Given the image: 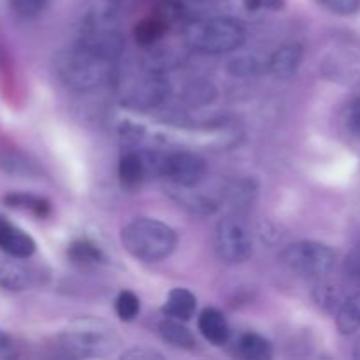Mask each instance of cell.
Wrapping results in <instances>:
<instances>
[{
    "label": "cell",
    "instance_id": "obj_1",
    "mask_svg": "<svg viewBox=\"0 0 360 360\" xmlns=\"http://www.w3.org/2000/svg\"><path fill=\"white\" fill-rule=\"evenodd\" d=\"M115 62L74 42L55 58V70L67 88L88 91L111 79Z\"/></svg>",
    "mask_w": 360,
    "mask_h": 360
},
{
    "label": "cell",
    "instance_id": "obj_2",
    "mask_svg": "<svg viewBox=\"0 0 360 360\" xmlns=\"http://www.w3.org/2000/svg\"><path fill=\"white\" fill-rule=\"evenodd\" d=\"M76 42L112 62L120 58L125 39L111 0H98L84 13Z\"/></svg>",
    "mask_w": 360,
    "mask_h": 360
},
{
    "label": "cell",
    "instance_id": "obj_3",
    "mask_svg": "<svg viewBox=\"0 0 360 360\" xmlns=\"http://www.w3.org/2000/svg\"><path fill=\"white\" fill-rule=\"evenodd\" d=\"M122 245L134 259L160 262L176 250L178 236L164 221L141 217L122 229Z\"/></svg>",
    "mask_w": 360,
    "mask_h": 360
},
{
    "label": "cell",
    "instance_id": "obj_4",
    "mask_svg": "<svg viewBox=\"0 0 360 360\" xmlns=\"http://www.w3.org/2000/svg\"><path fill=\"white\" fill-rule=\"evenodd\" d=\"M246 39L245 27L232 18L190 21L183 27V41L190 49L206 55H224L241 48Z\"/></svg>",
    "mask_w": 360,
    "mask_h": 360
},
{
    "label": "cell",
    "instance_id": "obj_5",
    "mask_svg": "<svg viewBox=\"0 0 360 360\" xmlns=\"http://www.w3.org/2000/svg\"><path fill=\"white\" fill-rule=\"evenodd\" d=\"M115 329L97 319H79L60 336V347L76 359L108 357L118 348Z\"/></svg>",
    "mask_w": 360,
    "mask_h": 360
},
{
    "label": "cell",
    "instance_id": "obj_6",
    "mask_svg": "<svg viewBox=\"0 0 360 360\" xmlns=\"http://www.w3.org/2000/svg\"><path fill=\"white\" fill-rule=\"evenodd\" d=\"M281 264L302 278L327 276L336 266V252L319 241H301L287 246L280 255Z\"/></svg>",
    "mask_w": 360,
    "mask_h": 360
},
{
    "label": "cell",
    "instance_id": "obj_7",
    "mask_svg": "<svg viewBox=\"0 0 360 360\" xmlns=\"http://www.w3.org/2000/svg\"><path fill=\"white\" fill-rule=\"evenodd\" d=\"M214 248L224 262H246L253 253V239L245 221L239 217L224 218L214 231Z\"/></svg>",
    "mask_w": 360,
    "mask_h": 360
},
{
    "label": "cell",
    "instance_id": "obj_8",
    "mask_svg": "<svg viewBox=\"0 0 360 360\" xmlns=\"http://www.w3.org/2000/svg\"><path fill=\"white\" fill-rule=\"evenodd\" d=\"M158 174L169 179L172 185L192 188L206 174V160L192 151H172L160 157Z\"/></svg>",
    "mask_w": 360,
    "mask_h": 360
},
{
    "label": "cell",
    "instance_id": "obj_9",
    "mask_svg": "<svg viewBox=\"0 0 360 360\" xmlns=\"http://www.w3.org/2000/svg\"><path fill=\"white\" fill-rule=\"evenodd\" d=\"M169 95H171V84L162 76V72H148L127 91L123 104L132 109L150 111L164 104Z\"/></svg>",
    "mask_w": 360,
    "mask_h": 360
},
{
    "label": "cell",
    "instance_id": "obj_10",
    "mask_svg": "<svg viewBox=\"0 0 360 360\" xmlns=\"http://www.w3.org/2000/svg\"><path fill=\"white\" fill-rule=\"evenodd\" d=\"M35 241L25 231L0 214V250L14 259H28L35 253Z\"/></svg>",
    "mask_w": 360,
    "mask_h": 360
},
{
    "label": "cell",
    "instance_id": "obj_11",
    "mask_svg": "<svg viewBox=\"0 0 360 360\" xmlns=\"http://www.w3.org/2000/svg\"><path fill=\"white\" fill-rule=\"evenodd\" d=\"M148 176H150V171H148L146 157L134 150L123 151L118 165V178L122 188L134 192V190L141 188Z\"/></svg>",
    "mask_w": 360,
    "mask_h": 360
},
{
    "label": "cell",
    "instance_id": "obj_12",
    "mask_svg": "<svg viewBox=\"0 0 360 360\" xmlns=\"http://www.w3.org/2000/svg\"><path fill=\"white\" fill-rule=\"evenodd\" d=\"M304 49L299 42H288L271 55L267 69L276 79H290L302 62Z\"/></svg>",
    "mask_w": 360,
    "mask_h": 360
},
{
    "label": "cell",
    "instance_id": "obj_13",
    "mask_svg": "<svg viewBox=\"0 0 360 360\" xmlns=\"http://www.w3.org/2000/svg\"><path fill=\"white\" fill-rule=\"evenodd\" d=\"M169 195L171 199L178 204L179 207L188 211L190 214H197V217H210L217 211V204L210 199V197L202 195L199 192H192L190 186H179L172 185L169 186Z\"/></svg>",
    "mask_w": 360,
    "mask_h": 360
},
{
    "label": "cell",
    "instance_id": "obj_14",
    "mask_svg": "<svg viewBox=\"0 0 360 360\" xmlns=\"http://www.w3.org/2000/svg\"><path fill=\"white\" fill-rule=\"evenodd\" d=\"M199 333L213 345H225L229 340V323L217 308H206L199 315Z\"/></svg>",
    "mask_w": 360,
    "mask_h": 360
},
{
    "label": "cell",
    "instance_id": "obj_15",
    "mask_svg": "<svg viewBox=\"0 0 360 360\" xmlns=\"http://www.w3.org/2000/svg\"><path fill=\"white\" fill-rule=\"evenodd\" d=\"M197 308V297L188 288H172L167 295V301L164 304V313L171 319L186 322L193 316Z\"/></svg>",
    "mask_w": 360,
    "mask_h": 360
},
{
    "label": "cell",
    "instance_id": "obj_16",
    "mask_svg": "<svg viewBox=\"0 0 360 360\" xmlns=\"http://www.w3.org/2000/svg\"><path fill=\"white\" fill-rule=\"evenodd\" d=\"M158 333H160L162 340L165 343L172 345L176 348H183V350H193L197 345L195 336L192 334V330L181 322V320L176 319H165L164 322H160L158 326Z\"/></svg>",
    "mask_w": 360,
    "mask_h": 360
},
{
    "label": "cell",
    "instance_id": "obj_17",
    "mask_svg": "<svg viewBox=\"0 0 360 360\" xmlns=\"http://www.w3.org/2000/svg\"><path fill=\"white\" fill-rule=\"evenodd\" d=\"M30 273L21 264L0 257V288L9 292H23L30 287Z\"/></svg>",
    "mask_w": 360,
    "mask_h": 360
},
{
    "label": "cell",
    "instance_id": "obj_18",
    "mask_svg": "<svg viewBox=\"0 0 360 360\" xmlns=\"http://www.w3.org/2000/svg\"><path fill=\"white\" fill-rule=\"evenodd\" d=\"M169 27H171V25H169L167 21L162 20L158 14H153V16L144 18V20H141L139 23L136 25V28H134V37H136L137 44L148 48V46L157 44V42L167 34Z\"/></svg>",
    "mask_w": 360,
    "mask_h": 360
},
{
    "label": "cell",
    "instance_id": "obj_19",
    "mask_svg": "<svg viewBox=\"0 0 360 360\" xmlns=\"http://www.w3.org/2000/svg\"><path fill=\"white\" fill-rule=\"evenodd\" d=\"M67 257L76 266H97V264L104 262V253L90 239H76L67 248Z\"/></svg>",
    "mask_w": 360,
    "mask_h": 360
},
{
    "label": "cell",
    "instance_id": "obj_20",
    "mask_svg": "<svg viewBox=\"0 0 360 360\" xmlns=\"http://www.w3.org/2000/svg\"><path fill=\"white\" fill-rule=\"evenodd\" d=\"M238 350L243 359L269 360L273 357V345L269 340L255 333H246L239 338Z\"/></svg>",
    "mask_w": 360,
    "mask_h": 360
},
{
    "label": "cell",
    "instance_id": "obj_21",
    "mask_svg": "<svg viewBox=\"0 0 360 360\" xmlns=\"http://www.w3.org/2000/svg\"><path fill=\"white\" fill-rule=\"evenodd\" d=\"M336 326L345 336L357 333L360 329V292L341 302L336 316Z\"/></svg>",
    "mask_w": 360,
    "mask_h": 360
},
{
    "label": "cell",
    "instance_id": "obj_22",
    "mask_svg": "<svg viewBox=\"0 0 360 360\" xmlns=\"http://www.w3.org/2000/svg\"><path fill=\"white\" fill-rule=\"evenodd\" d=\"M4 204L14 210L30 211L32 214L39 218H44L51 213V204L49 200L42 199V197L30 195V193H9L4 197Z\"/></svg>",
    "mask_w": 360,
    "mask_h": 360
},
{
    "label": "cell",
    "instance_id": "obj_23",
    "mask_svg": "<svg viewBox=\"0 0 360 360\" xmlns=\"http://www.w3.org/2000/svg\"><path fill=\"white\" fill-rule=\"evenodd\" d=\"M11 13L20 20H35L44 13L51 0H7Z\"/></svg>",
    "mask_w": 360,
    "mask_h": 360
},
{
    "label": "cell",
    "instance_id": "obj_24",
    "mask_svg": "<svg viewBox=\"0 0 360 360\" xmlns=\"http://www.w3.org/2000/svg\"><path fill=\"white\" fill-rule=\"evenodd\" d=\"M115 309L120 320H123V322H132V320L139 315V309H141L139 297H137L134 292L122 290L118 294V297H116Z\"/></svg>",
    "mask_w": 360,
    "mask_h": 360
},
{
    "label": "cell",
    "instance_id": "obj_25",
    "mask_svg": "<svg viewBox=\"0 0 360 360\" xmlns=\"http://www.w3.org/2000/svg\"><path fill=\"white\" fill-rule=\"evenodd\" d=\"M0 167L4 171L11 172V174H23V176H32L37 172L35 165L32 164L28 158H25L23 155L18 153H4L0 157Z\"/></svg>",
    "mask_w": 360,
    "mask_h": 360
},
{
    "label": "cell",
    "instance_id": "obj_26",
    "mask_svg": "<svg viewBox=\"0 0 360 360\" xmlns=\"http://www.w3.org/2000/svg\"><path fill=\"white\" fill-rule=\"evenodd\" d=\"M155 14H158L169 25H174L185 18V6L179 0H160Z\"/></svg>",
    "mask_w": 360,
    "mask_h": 360
},
{
    "label": "cell",
    "instance_id": "obj_27",
    "mask_svg": "<svg viewBox=\"0 0 360 360\" xmlns=\"http://www.w3.org/2000/svg\"><path fill=\"white\" fill-rule=\"evenodd\" d=\"M316 4L340 16H350L360 9V0H316Z\"/></svg>",
    "mask_w": 360,
    "mask_h": 360
},
{
    "label": "cell",
    "instance_id": "obj_28",
    "mask_svg": "<svg viewBox=\"0 0 360 360\" xmlns=\"http://www.w3.org/2000/svg\"><path fill=\"white\" fill-rule=\"evenodd\" d=\"M214 88L207 83H199V84H192V86L186 90V101L190 102L192 105H202L207 104L214 98Z\"/></svg>",
    "mask_w": 360,
    "mask_h": 360
},
{
    "label": "cell",
    "instance_id": "obj_29",
    "mask_svg": "<svg viewBox=\"0 0 360 360\" xmlns=\"http://www.w3.org/2000/svg\"><path fill=\"white\" fill-rule=\"evenodd\" d=\"M257 70H259V63L255 62V58H250V56L232 60L231 65H229V72L232 76H252Z\"/></svg>",
    "mask_w": 360,
    "mask_h": 360
},
{
    "label": "cell",
    "instance_id": "obj_30",
    "mask_svg": "<svg viewBox=\"0 0 360 360\" xmlns=\"http://www.w3.org/2000/svg\"><path fill=\"white\" fill-rule=\"evenodd\" d=\"M123 360H162L164 355L158 354V352L150 350L146 347H134L130 350L123 352L122 354Z\"/></svg>",
    "mask_w": 360,
    "mask_h": 360
},
{
    "label": "cell",
    "instance_id": "obj_31",
    "mask_svg": "<svg viewBox=\"0 0 360 360\" xmlns=\"http://www.w3.org/2000/svg\"><path fill=\"white\" fill-rule=\"evenodd\" d=\"M345 271L354 280H360V243L352 248V252L345 259Z\"/></svg>",
    "mask_w": 360,
    "mask_h": 360
},
{
    "label": "cell",
    "instance_id": "obj_32",
    "mask_svg": "<svg viewBox=\"0 0 360 360\" xmlns=\"http://www.w3.org/2000/svg\"><path fill=\"white\" fill-rule=\"evenodd\" d=\"M245 7L248 11H259V9H283L285 0H243Z\"/></svg>",
    "mask_w": 360,
    "mask_h": 360
},
{
    "label": "cell",
    "instance_id": "obj_33",
    "mask_svg": "<svg viewBox=\"0 0 360 360\" xmlns=\"http://www.w3.org/2000/svg\"><path fill=\"white\" fill-rule=\"evenodd\" d=\"M347 123L348 129H350L355 136L360 137V98L352 102L350 108H348Z\"/></svg>",
    "mask_w": 360,
    "mask_h": 360
},
{
    "label": "cell",
    "instance_id": "obj_34",
    "mask_svg": "<svg viewBox=\"0 0 360 360\" xmlns=\"http://www.w3.org/2000/svg\"><path fill=\"white\" fill-rule=\"evenodd\" d=\"M16 357V345L7 333L0 330V360H9Z\"/></svg>",
    "mask_w": 360,
    "mask_h": 360
},
{
    "label": "cell",
    "instance_id": "obj_35",
    "mask_svg": "<svg viewBox=\"0 0 360 360\" xmlns=\"http://www.w3.org/2000/svg\"><path fill=\"white\" fill-rule=\"evenodd\" d=\"M354 357L360 360V338L357 340V343H355V348H354Z\"/></svg>",
    "mask_w": 360,
    "mask_h": 360
}]
</instances>
